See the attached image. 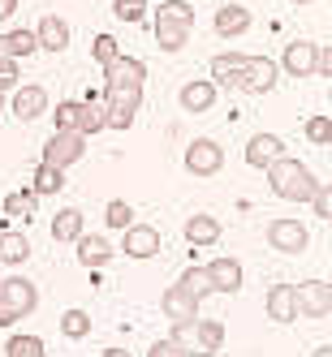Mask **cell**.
I'll list each match as a JSON object with an SVG mask.
<instances>
[{"label": "cell", "mask_w": 332, "mask_h": 357, "mask_svg": "<svg viewBox=\"0 0 332 357\" xmlns=\"http://www.w3.org/2000/svg\"><path fill=\"white\" fill-rule=\"evenodd\" d=\"M264 172H268L272 194H276V198H285V202H311L315 190H319V181L311 176V168H306L302 160H289V155L272 160Z\"/></svg>", "instance_id": "1"}, {"label": "cell", "mask_w": 332, "mask_h": 357, "mask_svg": "<svg viewBox=\"0 0 332 357\" xmlns=\"http://www.w3.org/2000/svg\"><path fill=\"white\" fill-rule=\"evenodd\" d=\"M190 26H194V9L186 0H160L156 9V43L164 52H182L190 43Z\"/></svg>", "instance_id": "2"}, {"label": "cell", "mask_w": 332, "mask_h": 357, "mask_svg": "<svg viewBox=\"0 0 332 357\" xmlns=\"http://www.w3.org/2000/svg\"><path fill=\"white\" fill-rule=\"evenodd\" d=\"M39 305V289L27 275H9L0 280V327H13L17 319H27Z\"/></svg>", "instance_id": "3"}, {"label": "cell", "mask_w": 332, "mask_h": 357, "mask_svg": "<svg viewBox=\"0 0 332 357\" xmlns=\"http://www.w3.org/2000/svg\"><path fill=\"white\" fill-rule=\"evenodd\" d=\"M276 82H280V65L272 56H246V65H242V73H238L233 86L242 95H268Z\"/></svg>", "instance_id": "4"}, {"label": "cell", "mask_w": 332, "mask_h": 357, "mask_svg": "<svg viewBox=\"0 0 332 357\" xmlns=\"http://www.w3.org/2000/svg\"><path fill=\"white\" fill-rule=\"evenodd\" d=\"M82 155H87V138H82V134H73V130H57L52 138L43 142V160H39V164L69 168V164H78Z\"/></svg>", "instance_id": "5"}, {"label": "cell", "mask_w": 332, "mask_h": 357, "mask_svg": "<svg viewBox=\"0 0 332 357\" xmlns=\"http://www.w3.org/2000/svg\"><path fill=\"white\" fill-rule=\"evenodd\" d=\"M276 65L285 69L289 78H315V69H319V43L294 39V43H285V56H280Z\"/></svg>", "instance_id": "6"}, {"label": "cell", "mask_w": 332, "mask_h": 357, "mask_svg": "<svg viewBox=\"0 0 332 357\" xmlns=\"http://www.w3.org/2000/svg\"><path fill=\"white\" fill-rule=\"evenodd\" d=\"M224 168V146L212 138H194L186 146V172L190 176H216Z\"/></svg>", "instance_id": "7"}, {"label": "cell", "mask_w": 332, "mask_h": 357, "mask_svg": "<svg viewBox=\"0 0 332 357\" xmlns=\"http://www.w3.org/2000/svg\"><path fill=\"white\" fill-rule=\"evenodd\" d=\"M268 245L280 250V254H302L306 245H311V237H306V224L302 220H272L268 224Z\"/></svg>", "instance_id": "8"}, {"label": "cell", "mask_w": 332, "mask_h": 357, "mask_svg": "<svg viewBox=\"0 0 332 357\" xmlns=\"http://www.w3.org/2000/svg\"><path fill=\"white\" fill-rule=\"evenodd\" d=\"M294 293H298V314L306 319L332 314V284H324V280H302V284H294Z\"/></svg>", "instance_id": "9"}, {"label": "cell", "mask_w": 332, "mask_h": 357, "mask_svg": "<svg viewBox=\"0 0 332 357\" xmlns=\"http://www.w3.org/2000/svg\"><path fill=\"white\" fill-rule=\"evenodd\" d=\"M121 254H130V259H156V254H160V228L130 224L125 237H121Z\"/></svg>", "instance_id": "10"}, {"label": "cell", "mask_w": 332, "mask_h": 357, "mask_svg": "<svg viewBox=\"0 0 332 357\" xmlns=\"http://www.w3.org/2000/svg\"><path fill=\"white\" fill-rule=\"evenodd\" d=\"M203 271H208V280H212V293H238V289H242V263L229 259V254L212 259Z\"/></svg>", "instance_id": "11"}, {"label": "cell", "mask_w": 332, "mask_h": 357, "mask_svg": "<svg viewBox=\"0 0 332 357\" xmlns=\"http://www.w3.org/2000/svg\"><path fill=\"white\" fill-rule=\"evenodd\" d=\"M9 108H13V116H17V121H39V116L48 112V91H43V86H35V82H31V86H17Z\"/></svg>", "instance_id": "12"}, {"label": "cell", "mask_w": 332, "mask_h": 357, "mask_svg": "<svg viewBox=\"0 0 332 357\" xmlns=\"http://www.w3.org/2000/svg\"><path fill=\"white\" fill-rule=\"evenodd\" d=\"M268 319L272 323H294V319H302L298 314V293H294V284H272L268 289Z\"/></svg>", "instance_id": "13"}, {"label": "cell", "mask_w": 332, "mask_h": 357, "mask_svg": "<svg viewBox=\"0 0 332 357\" xmlns=\"http://www.w3.org/2000/svg\"><path fill=\"white\" fill-rule=\"evenodd\" d=\"M35 39H39L43 52H65V47H69V26H65V17L43 13L39 26H35Z\"/></svg>", "instance_id": "14"}, {"label": "cell", "mask_w": 332, "mask_h": 357, "mask_svg": "<svg viewBox=\"0 0 332 357\" xmlns=\"http://www.w3.org/2000/svg\"><path fill=\"white\" fill-rule=\"evenodd\" d=\"M216 82L212 78H194V82H186L182 86V108L186 112H212L216 108Z\"/></svg>", "instance_id": "15"}, {"label": "cell", "mask_w": 332, "mask_h": 357, "mask_svg": "<svg viewBox=\"0 0 332 357\" xmlns=\"http://www.w3.org/2000/svg\"><path fill=\"white\" fill-rule=\"evenodd\" d=\"M285 155V142H280L276 134H254L250 142H246V164L250 168H268L272 160H280Z\"/></svg>", "instance_id": "16"}, {"label": "cell", "mask_w": 332, "mask_h": 357, "mask_svg": "<svg viewBox=\"0 0 332 357\" xmlns=\"http://www.w3.org/2000/svg\"><path fill=\"white\" fill-rule=\"evenodd\" d=\"M27 259H31V237L17 228H5L0 233V267H22Z\"/></svg>", "instance_id": "17"}, {"label": "cell", "mask_w": 332, "mask_h": 357, "mask_svg": "<svg viewBox=\"0 0 332 357\" xmlns=\"http://www.w3.org/2000/svg\"><path fill=\"white\" fill-rule=\"evenodd\" d=\"M160 305H164V314H168L173 323H186V319H199V305H203V301H194L182 284H173V289L160 297Z\"/></svg>", "instance_id": "18"}, {"label": "cell", "mask_w": 332, "mask_h": 357, "mask_svg": "<svg viewBox=\"0 0 332 357\" xmlns=\"http://www.w3.org/2000/svg\"><path fill=\"white\" fill-rule=\"evenodd\" d=\"M246 31H250V9L246 5H224V9H216V35L220 39H238Z\"/></svg>", "instance_id": "19"}, {"label": "cell", "mask_w": 332, "mask_h": 357, "mask_svg": "<svg viewBox=\"0 0 332 357\" xmlns=\"http://www.w3.org/2000/svg\"><path fill=\"white\" fill-rule=\"evenodd\" d=\"M82 233H87V220H82L78 207H61V211L52 215V241L69 245V241H78Z\"/></svg>", "instance_id": "20"}, {"label": "cell", "mask_w": 332, "mask_h": 357, "mask_svg": "<svg viewBox=\"0 0 332 357\" xmlns=\"http://www.w3.org/2000/svg\"><path fill=\"white\" fill-rule=\"evenodd\" d=\"M186 241L194 245V250H208V245H216L220 241V220L216 215H190L186 220Z\"/></svg>", "instance_id": "21"}, {"label": "cell", "mask_w": 332, "mask_h": 357, "mask_svg": "<svg viewBox=\"0 0 332 357\" xmlns=\"http://www.w3.org/2000/svg\"><path fill=\"white\" fill-rule=\"evenodd\" d=\"M104 108L138 112L143 108V86H134V82H104Z\"/></svg>", "instance_id": "22"}, {"label": "cell", "mask_w": 332, "mask_h": 357, "mask_svg": "<svg viewBox=\"0 0 332 357\" xmlns=\"http://www.w3.org/2000/svg\"><path fill=\"white\" fill-rule=\"evenodd\" d=\"M143 78H147V65L138 56H125V52L104 69V82H134V86H143Z\"/></svg>", "instance_id": "23"}, {"label": "cell", "mask_w": 332, "mask_h": 357, "mask_svg": "<svg viewBox=\"0 0 332 357\" xmlns=\"http://www.w3.org/2000/svg\"><path fill=\"white\" fill-rule=\"evenodd\" d=\"M35 198H48V194H61L65 190V168H52V164H39L31 172V185H27Z\"/></svg>", "instance_id": "24"}, {"label": "cell", "mask_w": 332, "mask_h": 357, "mask_svg": "<svg viewBox=\"0 0 332 357\" xmlns=\"http://www.w3.org/2000/svg\"><path fill=\"white\" fill-rule=\"evenodd\" d=\"M31 52H39L35 31H9V35H0V56H5V61H22V56H31Z\"/></svg>", "instance_id": "25"}, {"label": "cell", "mask_w": 332, "mask_h": 357, "mask_svg": "<svg viewBox=\"0 0 332 357\" xmlns=\"http://www.w3.org/2000/svg\"><path fill=\"white\" fill-rule=\"evenodd\" d=\"M73 245H78V263H82V267H104V263L113 259V245H108L104 237H91V233H82V237L73 241Z\"/></svg>", "instance_id": "26"}, {"label": "cell", "mask_w": 332, "mask_h": 357, "mask_svg": "<svg viewBox=\"0 0 332 357\" xmlns=\"http://www.w3.org/2000/svg\"><path fill=\"white\" fill-rule=\"evenodd\" d=\"M242 65H246L242 52H220V56H212V82L216 86H233L238 73H242Z\"/></svg>", "instance_id": "27"}, {"label": "cell", "mask_w": 332, "mask_h": 357, "mask_svg": "<svg viewBox=\"0 0 332 357\" xmlns=\"http://www.w3.org/2000/svg\"><path fill=\"white\" fill-rule=\"evenodd\" d=\"M108 108H104V99L99 95H91V99H82V121H78V134L82 138H91V134H99V130H108Z\"/></svg>", "instance_id": "28"}, {"label": "cell", "mask_w": 332, "mask_h": 357, "mask_svg": "<svg viewBox=\"0 0 332 357\" xmlns=\"http://www.w3.org/2000/svg\"><path fill=\"white\" fill-rule=\"evenodd\" d=\"M168 340L182 349L186 357H203V344H199V319H186V323H173Z\"/></svg>", "instance_id": "29"}, {"label": "cell", "mask_w": 332, "mask_h": 357, "mask_svg": "<svg viewBox=\"0 0 332 357\" xmlns=\"http://www.w3.org/2000/svg\"><path fill=\"white\" fill-rule=\"evenodd\" d=\"M199 344H203V357H216L224 349V323L220 319H199Z\"/></svg>", "instance_id": "30"}, {"label": "cell", "mask_w": 332, "mask_h": 357, "mask_svg": "<svg viewBox=\"0 0 332 357\" xmlns=\"http://www.w3.org/2000/svg\"><path fill=\"white\" fill-rule=\"evenodd\" d=\"M177 284H182L194 301H203V297H212V280H208V271L203 267H186L182 275H177Z\"/></svg>", "instance_id": "31"}, {"label": "cell", "mask_w": 332, "mask_h": 357, "mask_svg": "<svg viewBox=\"0 0 332 357\" xmlns=\"http://www.w3.org/2000/svg\"><path fill=\"white\" fill-rule=\"evenodd\" d=\"M39 211V198L31 194V190H13L9 198H5V215H13V220H31Z\"/></svg>", "instance_id": "32"}, {"label": "cell", "mask_w": 332, "mask_h": 357, "mask_svg": "<svg viewBox=\"0 0 332 357\" xmlns=\"http://www.w3.org/2000/svg\"><path fill=\"white\" fill-rule=\"evenodd\" d=\"M61 336H65V340H87V336H91V314H87V310H65Z\"/></svg>", "instance_id": "33"}, {"label": "cell", "mask_w": 332, "mask_h": 357, "mask_svg": "<svg viewBox=\"0 0 332 357\" xmlns=\"http://www.w3.org/2000/svg\"><path fill=\"white\" fill-rule=\"evenodd\" d=\"M78 121H82V99H65V104H57V112H52L57 130H73V134H78Z\"/></svg>", "instance_id": "34"}, {"label": "cell", "mask_w": 332, "mask_h": 357, "mask_svg": "<svg viewBox=\"0 0 332 357\" xmlns=\"http://www.w3.org/2000/svg\"><path fill=\"white\" fill-rule=\"evenodd\" d=\"M5 357H48V344L39 336H13L5 344Z\"/></svg>", "instance_id": "35"}, {"label": "cell", "mask_w": 332, "mask_h": 357, "mask_svg": "<svg viewBox=\"0 0 332 357\" xmlns=\"http://www.w3.org/2000/svg\"><path fill=\"white\" fill-rule=\"evenodd\" d=\"M91 56H95L99 69H108V65L121 56V43H117L113 35H95V39H91Z\"/></svg>", "instance_id": "36"}, {"label": "cell", "mask_w": 332, "mask_h": 357, "mask_svg": "<svg viewBox=\"0 0 332 357\" xmlns=\"http://www.w3.org/2000/svg\"><path fill=\"white\" fill-rule=\"evenodd\" d=\"M104 224H108V228H121V233H125V228L134 224V207H130L125 198H113L108 207H104Z\"/></svg>", "instance_id": "37"}, {"label": "cell", "mask_w": 332, "mask_h": 357, "mask_svg": "<svg viewBox=\"0 0 332 357\" xmlns=\"http://www.w3.org/2000/svg\"><path fill=\"white\" fill-rule=\"evenodd\" d=\"M306 142L332 146V116H306Z\"/></svg>", "instance_id": "38"}, {"label": "cell", "mask_w": 332, "mask_h": 357, "mask_svg": "<svg viewBox=\"0 0 332 357\" xmlns=\"http://www.w3.org/2000/svg\"><path fill=\"white\" fill-rule=\"evenodd\" d=\"M117 22H143L147 17V0H113Z\"/></svg>", "instance_id": "39"}, {"label": "cell", "mask_w": 332, "mask_h": 357, "mask_svg": "<svg viewBox=\"0 0 332 357\" xmlns=\"http://www.w3.org/2000/svg\"><path fill=\"white\" fill-rule=\"evenodd\" d=\"M311 211H315L319 220H332V185L319 181V190H315V198H311Z\"/></svg>", "instance_id": "40"}, {"label": "cell", "mask_w": 332, "mask_h": 357, "mask_svg": "<svg viewBox=\"0 0 332 357\" xmlns=\"http://www.w3.org/2000/svg\"><path fill=\"white\" fill-rule=\"evenodd\" d=\"M22 73H17V61H5V56H0V95H5V91H17L22 82Z\"/></svg>", "instance_id": "41"}, {"label": "cell", "mask_w": 332, "mask_h": 357, "mask_svg": "<svg viewBox=\"0 0 332 357\" xmlns=\"http://www.w3.org/2000/svg\"><path fill=\"white\" fill-rule=\"evenodd\" d=\"M134 116H138V112H125V108H108V121H104V125H108V130H130V125H134Z\"/></svg>", "instance_id": "42"}, {"label": "cell", "mask_w": 332, "mask_h": 357, "mask_svg": "<svg viewBox=\"0 0 332 357\" xmlns=\"http://www.w3.org/2000/svg\"><path fill=\"white\" fill-rule=\"evenodd\" d=\"M147 357H186V353H182V349H177L173 340H156V344H151V349H147Z\"/></svg>", "instance_id": "43"}, {"label": "cell", "mask_w": 332, "mask_h": 357, "mask_svg": "<svg viewBox=\"0 0 332 357\" xmlns=\"http://www.w3.org/2000/svg\"><path fill=\"white\" fill-rule=\"evenodd\" d=\"M315 73L332 78V43H324V47H319V69H315Z\"/></svg>", "instance_id": "44"}, {"label": "cell", "mask_w": 332, "mask_h": 357, "mask_svg": "<svg viewBox=\"0 0 332 357\" xmlns=\"http://www.w3.org/2000/svg\"><path fill=\"white\" fill-rule=\"evenodd\" d=\"M13 13H17V0H0V22L13 17Z\"/></svg>", "instance_id": "45"}, {"label": "cell", "mask_w": 332, "mask_h": 357, "mask_svg": "<svg viewBox=\"0 0 332 357\" xmlns=\"http://www.w3.org/2000/svg\"><path fill=\"white\" fill-rule=\"evenodd\" d=\"M99 357H134V353H125V349H104Z\"/></svg>", "instance_id": "46"}, {"label": "cell", "mask_w": 332, "mask_h": 357, "mask_svg": "<svg viewBox=\"0 0 332 357\" xmlns=\"http://www.w3.org/2000/svg\"><path fill=\"white\" fill-rule=\"evenodd\" d=\"M311 357H332V344H319V349H315Z\"/></svg>", "instance_id": "47"}, {"label": "cell", "mask_w": 332, "mask_h": 357, "mask_svg": "<svg viewBox=\"0 0 332 357\" xmlns=\"http://www.w3.org/2000/svg\"><path fill=\"white\" fill-rule=\"evenodd\" d=\"M294 5H311V0H294Z\"/></svg>", "instance_id": "48"}, {"label": "cell", "mask_w": 332, "mask_h": 357, "mask_svg": "<svg viewBox=\"0 0 332 357\" xmlns=\"http://www.w3.org/2000/svg\"><path fill=\"white\" fill-rule=\"evenodd\" d=\"M0 112H5V95H0Z\"/></svg>", "instance_id": "49"}, {"label": "cell", "mask_w": 332, "mask_h": 357, "mask_svg": "<svg viewBox=\"0 0 332 357\" xmlns=\"http://www.w3.org/2000/svg\"><path fill=\"white\" fill-rule=\"evenodd\" d=\"M328 99H332V86H328Z\"/></svg>", "instance_id": "50"}, {"label": "cell", "mask_w": 332, "mask_h": 357, "mask_svg": "<svg viewBox=\"0 0 332 357\" xmlns=\"http://www.w3.org/2000/svg\"><path fill=\"white\" fill-rule=\"evenodd\" d=\"M0 271H5V267H0ZM0 280H5V275H0Z\"/></svg>", "instance_id": "51"}]
</instances>
